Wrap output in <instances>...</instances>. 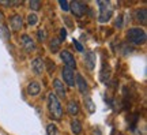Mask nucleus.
Wrapping results in <instances>:
<instances>
[{
  "mask_svg": "<svg viewBox=\"0 0 147 135\" xmlns=\"http://www.w3.org/2000/svg\"><path fill=\"white\" fill-rule=\"evenodd\" d=\"M74 45H75V48L78 49L79 52H82V51H83V47H82V45H80L78 41H74Z\"/></svg>",
  "mask_w": 147,
  "mask_h": 135,
  "instance_id": "nucleus-25",
  "label": "nucleus"
},
{
  "mask_svg": "<svg viewBox=\"0 0 147 135\" xmlns=\"http://www.w3.org/2000/svg\"><path fill=\"white\" fill-rule=\"evenodd\" d=\"M63 78H64V82L67 83L68 86H75V75H74V71L71 70V68L65 67L64 66L63 68Z\"/></svg>",
  "mask_w": 147,
  "mask_h": 135,
  "instance_id": "nucleus-6",
  "label": "nucleus"
},
{
  "mask_svg": "<svg viewBox=\"0 0 147 135\" xmlns=\"http://www.w3.org/2000/svg\"><path fill=\"white\" fill-rule=\"evenodd\" d=\"M60 37H61V40H64V38L67 37V31H65V29H61V30H60Z\"/></svg>",
  "mask_w": 147,
  "mask_h": 135,
  "instance_id": "nucleus-26",
  "label": "nucleus"
},
{
  "mask_svg": "<svg viewBox=\"0 0 147 135\" xmlns=\"http://www.w3.org/2000/svg\"><path fill=\"white\" fill-rule=\"evenodd\" d=\"M60 57H61V60L64 62L65 67L71 68V70L76 67V62H75V57H74L72 53H69L68 51H61V52H60Z\"/></svg>",
  "mask_w": 147,
  "mask_h": 135,
  "instance_id": "nucleus-4",
  "label": "nucleus"
},
{
  "mask_svg": "<svg viewBox=\"0 0 147 135\" xmlns=\"http://www.w3.org/2000/svg\"><path fill=\"white\" fill-rule=\"evenodd\" d=\"M98 5H100V16H98V21L100 22H108L112 18V14H113V10L108 1H98Z\"/></svg>",
  "mask_w": 147,
  "mask_h": 135,
  "instance_id": "nucleus-3",
  "label": "nucleus"
},
{
  "mask_svg": "<svg viewBox=\"0 0 147 135\" xmlns=\"http://www.w3.org/2000/svg\"><path fill=\"white\" fill-rule=\"evenodd\" d=\"M127 38H128L129 44H134V45H143V44H146L147 36H146V31L143 30V29L134 27V29H129V30H128Z\"/></svg>",
  "mask_w": 147,
  "mask_h": 135,
  "instance_id": "nucleus-2",
  "label": "nucleus"
},
{
  "mask_svg": "<svg viewBox=\"0 0 147 135\" xmlns=\"http://www.w3.org/2000/svg\"><path fill=\"white\" fill-rule=\"evenodd\" d=\"M67 111H68V113L72 115V116L78 115L79 113V105H78V102H75V101H69L68 105H67Z\"/></svg>",
  "mask_w": 147,
  "mask_h": 135,
  "instance_id": "nucleus-14",
  "label": "nucleus"
},
{
  "mask_svg": "<svg viewBox=\"0 0 147 135\" xmlns=\"http://www.w3.org/2000/svg\"><path fill=\"white\" fill-rule=\"evenodd\" d=\"M53 86H55V90H56V93H57L59 97L64 98V97H65V89H64V85L61 83V81L55 79V81H53ZM59 97H57V98H59Z\"/></svg>",
  "mask_w": 147,
  "mask_h": 135,
  "instance_id": "nucleus-11",
  "label": "nucleus"
},
{
  "mask_svg": "<svg viewBox=\"0 0 147 135\" xmlns=\"http://www.w3.org/2000/svg\"><path fill=\"white\" fill-rule=\"evenodd\" d=\"M59 47H60V42H59L57 38H56V40H52V44H51V48H52V51H57Z\"/></svg>",
  "mask_w": 147,
  "mask_h": 135,
  "instance_id": "nucleus-23",
  "label": "nucleus"
},
{
  "mask_svg": "<svg viewBox=\"0 0 147 135\" xmlns=\"http://www.w3.org/2000/svg\"><path fill=\"white\" fill-rule=\"evenodd\" d=\"M3 21V14H1V12H0V22Z\"/></svg>",
  "mask_w": 147,
  "mask_h": 135,
  "instance_id": "nucleus-27",
  "label": "nucleus"
},
{
  "mask_svg": "<svg viewBox=\"0 0 147 135\" xmlns=\"http://www.w3.org/2000/svg\"><path fill=\"white\" fill-rule=\"evenodd\" d=\"M120 135H123V134H120Z\"/></svg>",
  "mask_w": 147,
  "mask_h": 135,
  "instance_id": "nucleus-28",
  "label": "nucleus"
},
{
  "mask_svg": "<svg viewBox=\"0 0 147 135\" xmlns=\"http://www.w3.org/2000/svg\"><path fill=\"white\" fill-rule=\"evenodd\" d=\"M37 36H38V40L40 41H44L47 38V31L45 30H38L37 31Z\"/></svg>",
  "mask_w": 147,
  "mask_h": 135,
  "instance_id": "nucleus-22",
  "label": "nucleus"
},
{
  "mask_svg": "<svg viewBox=\"0 0 147 135\" xmlns=\"http://www.w3.org/2000/svg\"><path fill=\"white\" fill-rule=\"evenodd\" d=\"M136 19L140 21L142 23H147V10L142 8V10H138L136 12Z\"/></svg>",
  "mask_w": 147,
  "mask_h": 135,
  "instance_id": "nucleus-16",
  "label": "nucleus"
},
{
  "mask_svg": "<svg viewBox=\"0 0 147 135\" xmlns=\"http://www.w3.org/2000/svg\"><path fill=\"white\" fill-rule=\"evenodd\" d=\"M48 108H49V112L56 120H60L61 116H63V107L59 101L57 96L56 94L51 93L48 96Z\"/></svg>",
  "mask_w": 147,
  "mask_h": 135,
  "instance_id": "nucleus-1",
  "label": "nucleus"
},
{
  "mask_svg": "<svg viewBox=\"0 0 147 135\" xmlns=\"http://www.w3.org/2000/svg\"><path fill=\"white\" fill-rule=\"evenodd\" d=\"M47 134L48 135H57V127L55 124H49L47 127Z\"/></svg>",
  "mask_w": 147,
  "mask_h": 135,
  "instance_id": "nucleus-19",
  "label": "nucleus"
},
{
  "mask_svg": "<svg viewBox=\"0 0 147 135\" xmlns=\"http://www.w3.org/2000/svg\"><path fill=\"white\" fill-rule=\"evenodd\" d=\"M84 104L87 105V109H89V112H91V113H93V112H94V104H93V101H91V100L90 98H86L84 100Z\"/></svg>",
  "mask_w": 147,
  "mask_h": 135,
  "instance_id": "nucleus-21",
  "label": "nucleus"
},
{
  "mask_svg": "<svg viewBox=\"0 0 147 135\" xmlns=\"http://www.w3.org/2000/svg\"><path fill=\"white\" fill-rule=\"evenodd\" d=\"M69 10L72 11L75 16H83V14L86 12V5L82 1H72L69 4Z\"/></svg>",
  "mask_w": 147,
  "mask_h": 135,
  "instance_id": "nucleus-5",
  "label": "nucleus"
},
{
  "mask_svg": "<svg viewBox=\"0 0 147 135\" xmlns=\"http://www.w3.org/2000/svg\"><path fill=\"white\" fill-rule=\"evenodd\" d=\"M76 85H78V89L79 92L82 94H86L87 92H89V86H87V82L84 81V78L80 75V74H78L76 75Z\"/></svg>",
  "mask_w": 147,
  "mask_h": 135,
  "instance_id": "nucleus-8",
  "label": "nucleus"
},
{
  "mask_svg": "<svg viewBox=\"0 0 147 135\" xmlns=\"http://www.w3.org/2000/svg\"><path fill=\"white\" fill-rule=\"evenodd\" d=\"M41 92V86L38 82H30L27 86V93L30 96H37V94Z\"/></svg>",
  "mask_w": 147,
  "mask_h": 135,
  "instance_id": "nucleus-13",
  "label": "nucleus"
},
{
  "mask_svg": "<svg viewBox=\"0 0 147 135\" xmlns=\"http://www.w3.org/2000/svg\"><path fill=\"white\" fill-rule=\"evenodd\" d=\"M59 4H60V7L63 8V11H68L69 10V4L67 3V1H63V0H61V1H59Z\"/></svg>",
  "mask_w": 147,
  "mask_h": 135,
  "instance_id": "nucleus-24",
  "label": "nucleus"
},
{
  "mask_svg": "<svg viewBox=\"0 0 147 135\" xmlns=\"http://www.w3.org/2000/svg\"><path fill=\"white\" fill-rule=\"evenodd\" d=\"M32 68L37 75L42 74V71H44V62H42V59H40V57L34 59L32 62Z\"/></svg>",
  "mask_w": 147,
  "mask_h": 135,
  "instance_id": "nucleus-10",
  "label": "nucleus"
},
{
  "mask_svg": "<svg viewBox=\"0 0 147 135\" xmlns=\"http://www.w3.org/2000/svg\"><path fill=\"white\" fill-rule=\"evenodd\" d=\"M37 22H38V16H37L36 14H30V15L27 16V23H29L30 26L37 25Z\"/></svg>",
  "mask_w": 147,
  "mask_h": 135,
  "instance_id": "nucleus-18",
  "label": "nucleus"
},
{
  "mask_svg": "<svg viewBox=\"0 0 147 135\" xmlns=\"http://www.w3.org/2000/svg\"><path fill=\"white\" fill-rule=\"evenodd\" d=\"M0 34H1V37H3L4 41H8V40H10V31H8V27L7 26L0 27Z\"/></svg>",
  "mask_w": 147,
  "mask_h": 135,
  "instance_id": "nucleus-17",
  "label": "nucleus"
},
{
  "mask_svg": "<svg viewBox=\"0 0 147 135\" xmlns=\"http://www.w3.org/2000/svg\"><path fill=\"white\" fill-rule=\"evenodd\" d=\"M71 130H72V132L75 135H79L80 132H82V124H80L79 120L74 119L72 121H71Z\"/></svg>",
  "mask_w": 147,
  "mask_h": 135,
  "instance_id": "nucleus-15",
  "label": "nucleus"
},
{
  "mask_svg": "<svg viewBox=\"0 0 147 135\" xmlns=\"http://www.w3.org/2000/svg\"><path fill=\"white\" fill-rule=\"evenodd\" d=\"M29 5H30V8H32V10L37 11V10H40V7H41V3H40V1H37V0H32V1L29 3Z\"/></svg>",
  "mask_w": 147,
  "mask_h": 135,
  "instance_id": "nucleus-20",
  "label": "nucleus"
},
{
  "mask_svg": "<svg viewBox=\"0 0 147 135\" xmlns=\"http://www.w3.org/2000/svg\"><path fill=\"white\" fill-rule=\"evenodd\" d=\"M84 63H86V66L90 68V70H93L95 67V55L93 52H87L84 55Z\"/></svg>",
  "mask_w": 147,
  "mask_h": 135,
  "instance_id": "nucleus-12",
  "label": "nucleus"
},
{
  "mask_svg": "<svg viewBox=\"0 0 147 135\" xmlns=\"http://www.w3.org/2000/svg\"><path fill=\"white\" fill-rule=\"evenodd\" d=\"M10 23L14 30H21L22 26H23V19H22L21 15H12L10 19Z\"/></svg>",
  "mask_w": 147,
  "mask_h": 135,
  "instance_id": "nucleus-9",
  "label": "nucleus"
},
{
  "mask_svg": "<svg viewBox=\"0 0 147 135\" xmlns=\"http://www.w3.org/2000/svg\"><path fill=\"white\" fill-rule=\"evenodd\" d=\"M21 44H22V47L25 48L27 52H32V51H34V49H36L34 41L32 40V37H29L27 34H23V36L21 37Z\"/></svg>",
  "mask_w": 147,
  "mask_h": 135,
  "instance_id": "nucleus-7",
  "label": "nucleus"
}]
</instances>
